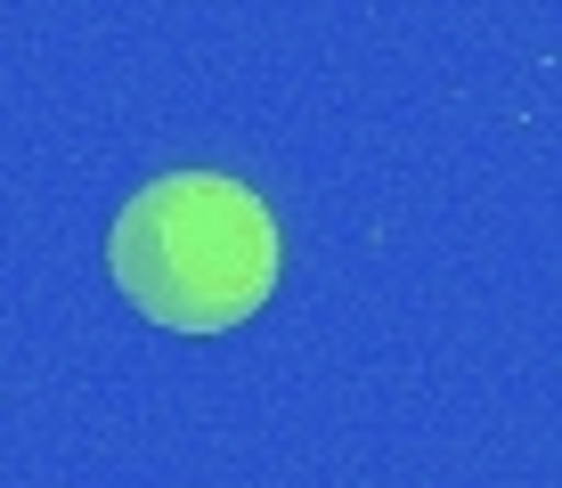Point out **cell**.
Here are the masks:
<instances>
[{
	"mask_svg": "<svg viewBox=\"0 0 562 488\" xmlns=\"http://www.w3.org/2000/svg\"><path fill=\"white\" fill-rule=\"evenodd\" d=\"M278 220L228 171H164L106 228L114 293L164 334H228L278 293Z\"/></svg>",
	"mask_w": 562,
	"mask_h": 488,
	"instance_id": "obj_1",
	"label": "cell"
}]
</instances>
